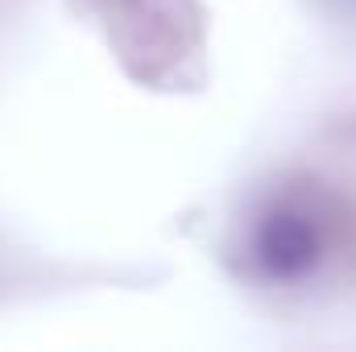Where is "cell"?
<instances>
[{
    "instance_id": "obj_1",
    "label": "cell",
    "mask_w": 356,
    "mask_h": 352,
    "mask_svg": "<svg viewBox=\"0 0 356 352\" xmlns=\"http://www.w3.org/2000/svg\"><path fill=\"white\" fill-rule=\"evenodd\" d=\"M253 257L261 265V273L277 278V282L302 278L323 257V237H319L315 220L302 207H273L257 220Z\"/></svg>"
}]
</instances>
